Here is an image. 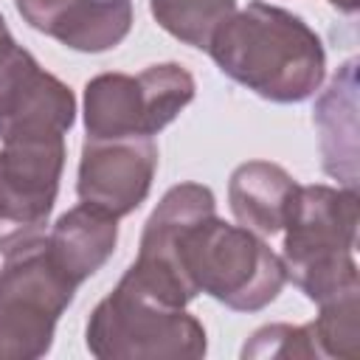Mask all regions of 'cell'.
<instances>
[{"mask_svg":"<svg viewBox=\"0 0 360 360\" xmlns=\"http://www.w3.org/2000/svg\"><path fill=\"white\" fill-rule=\"evenodd\" d=\"M76 121L73 90L39 65L0 101V141L65 138Z\"/></svg>","mask_w":360,"mask_h":360,"instance_id":"cell-8","label":"cell"},{"mask_svg":"<svg viewBox=\"0 0 360 360\" xmlns=\"http://www.w3.org/2000/svg\"><path fill=\"white\" fill-rule=\"evenodd\" d=\"M318 307L321 312L309 323L318 357L354 360L360 354V292H346Z\"/></svg>","mask_w":360,"mask_h":360,"instance_id":"cell-14","label":"cell"},{"mask_svg":"<svg viewBox=\"0 0 360 360\" xmlns=\"http://www.w3.org/2000/svg\"><path fill=\"white\" fill-rule=\"evenodd\" d=\"M158 172V146L149 135L84 138L76 194L115 219L132 214L152 188Z\"/></svg>","mask_w":360,"mask_h":360,"instance_id":"cell-7","label":"cell"},{"mask_svg":"<svg viewBox=\"0 0 360 360\" xmlns=\"http://www.w3.org/2000/svg\"><path fill=\"white\" fill-rule=\"evenodd\" d=\"M242 357L248 360H264V357H318L312 329L309 323L292 326V323H267L250 335V340L242 346Z\"/></svg>","mask_w":360,"mask_h":360,"instance_id":"cell-15","label":"cell"},{"mask_svg":"<svg viewBox=\"0 0 360 360\" xmlns=\"http://www.w3.org/2000/svg\"><path fill=\"white\" fill-rule=\"evenodd\" d=\"M312 121L321 135V166L340 186H357V59L340 65L318 96Z\"/></svg>","mask_w":360,"mask_h":360,"instance_id":"cell-9","label":"cell"},{"mask_svg":"<svg viewBox=\"0 0 360 360\" xmlns=\"http://www.w3.org/2000/svg\"><path fill=\"white\" fill-rule=\"evenodd\" d=\"M217 68L236 84L276 104H298L321 90L326 51L292 11L253 0L236 8L208 45Z\"/></svg>","mask_w":360,"mask_h":360,"instance_id":"cell-1","label":"cell"},{"mask_svg":"<svg viewBox=\"0 0 360 360\" xmlns=\"http://www.w3.org/2000/svg\"><path fill=\"white\" fill-rule=\"evenodd\" d=\"M194 90V76L177 62L149 65L138 76L98 73L84 84L87 138H152L191 104Z\"/></svg>","mask_w":360,"mask_h":360,"instance_id":"cell-5","label":"cell"},{"mask_svg":"<svg viewBox=\"0 0 360 360\" xmlns=\"http://www.w3.org/2000/svg\"><path fill=\"white\" fill-rule=\"evenodd\" d=\"M76 3H79V0H14L20 17H22L31 28H37V31H42V34H51V28H53Z\"/></svg>","mask_w":360,"mask_h":360,"instance_id":"cell-17","label":"cell"},{"mask_svg":"<svg viewBox=\"0 0 360 360\" xmlns=\"http://www.w3.org/2000/svg\"><path fill=\"white\" fill-rule=\"evenodd\" d=\"M115 245L118 219L90 202H79L76 208L65 211L48 233L51 256L76 287L107 264Z\"/></svg>","mask_w":360,"mask_h":360,"instance_id":"cell-10","label":"cell"},{"mask_svg":"<svg viewBox=\"0 0 360 360\" xmlns=\"http://www.w3.org/2000/svg\"><path fill=\"white\" fill-rule=\"evenodd\" d=\"M87 352L98 360H197L208 352L202 323L129 278L112 287L87 318Z\"/></svg>","mask_w":360,"mask_h":360,"instance_id":"cell-3","label":"cell"},{"mask_svg":"<svg viewBox=\"0 0 360 360\" xmlns=\"http://www.w3.org/2000/svg\"><path fill=\"white\" fill-rule=\"evenodd\" d=\"M76 284L48 248L31 236L6 250L0 267V360H37L53 346L59 315L73 304Z\"/></svg>","mask_w":360,"mask_h":360,"instance_id":"cell-4","label":"cell"},{"mask_svg":"<svg viewBox=\"0 0 360 360\" xmlns=\"http://www.w3.org/2000/svg\"><path fill=\"white\" fill-rule=\"evenodd\" d=\"M65 138L8 141L0 149V253L37 236L53 211Z\"/></svg>","mask_w":360,"mask_h":360,"instance_id":"cell-6","label":"cell"},{"mask_svg":"<svg viewBox=\"0 0 360 360\" xmlns=\"http://www.w3.org/2000/svg\"><path fill=\"white\" fill-rule=\"evenodd\" d=\"M338 11H343V14H354L357 8H360V0H329Z\"/></svg>","mask_w":360,"mask_h":360,"instance_id":"cell-18","label":"cell"},{"mask_svg":"<svg viewBox=\"0 0 360 360\" xmlns=\"http://www.w3.org/2000/svg\"><path fill=\"white\" fill-rule=\"evenodd\" d=\"M132 14V0H79L48 37L82 53H101L127 39Z\"/></svg>","mask_w":360,"mask_h":360,"instance_id":"cell-12","label":"cell"},{"mask_svg":"<svg viewBox=\"0 0 360 360\" xmlns=\"http://www.w3.org/2000/svg\"><path fill=\"white\" fill-rule=\"evenodd\" d=\"M149 11L166 34L208 51L217 28L236 11V0H149Z\"/></svg>","mask_w":360,"mask_h":360,"instance_id":"cell-13","label":"cell"},{"mask_svg":"<svg viewBox=\"0 0 360 360\" xmlns=\"http://www.w3.org/2000/svg\"><path fill=\"white\" fill-rule=\"evenodd\" d=\"M284 273L315 304L360 292L354 262L357 191L349 186H295L284 219Z\"/></svg>","mask_w":360,"mask_h":360,"instance_id":"cell-2","label":"cell"},{"mask_svg":"<svg viewBox=\"0 0 360 360\" xmlns=\"http://www.w3.org/2000/svg\"><path fill=\"white\" fill-rule=\"evenodd\" d=\"M295 180L287 169L270 160H248L228 180V202L236 222L259 236H273L284 228Z\"/></svg>","mask_w":360,"mask_h":360,"instance_id":"cell-11","label":"cell"},{"mask_svg":"<svg viewBox=\"0 0 360 360\" xmlns=\"http://www.w3.org/2000/svg\"><path fill=\"white\" fill-rule=\"evenodd\" d=\"M39 62L22 48L14 42L3 14H0V101L25 79L28 70H34Z\"/></svg>","mask_w":360,"mask_h":360,"instance_id":"cell-16","label":"cell"}]
</instances>
